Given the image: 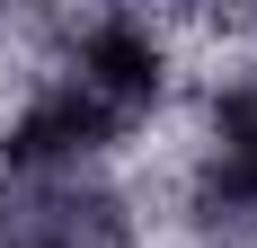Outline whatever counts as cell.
I'll return each instance as SVG.
<instances>
[{
  "label": "cell",
  "instance_id": "1",
  "mask_svg": "<svg viewBox=\"0 0 257 248\" xmlns=\"http://www.w3.org/2000/svg\"><path fill=\"white\" fill-rule=\"evenodd\" d=\"M80 89H89L115 124H124L133 106H151V98H160V53L142 45L133 27H98V36L80 45Z\"/></svg>",
  "mask_w": 257,
  "mask_h": 248
},
{
  "label": "cell",
  "instance_id": "2",
  "mask_svg": "<svg viewBox=\"0 0 257 248\" xmlns=\"http://www.w3.org/2000/svg\"><path fill=\"white\" fill-rule=\"evenodd\" d=\"M106 133H115V115H106L80 80H62L53 98L27 106V124L9 133V151H18V160H62V151H89V142H106Z\"/></svg>",
  "mask_w": 257,
  "mask_h": 248
},
{
  "label": "cell",
  "instance_id": "3",
  "mask_svg": "<svg viewBox=\"0 0 257 248\" xmlns=\"http://www.w3.org/2000/svg\"><path fill=\"white\" fill-rule=\"evenodd\" d=\"M222 133H231V151H239V186H257V89H248V98H231Z\"/></svg>",
  "mask_w": 257,
  "mask_h": 248
}]
</instances>
